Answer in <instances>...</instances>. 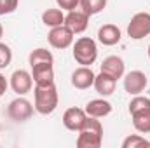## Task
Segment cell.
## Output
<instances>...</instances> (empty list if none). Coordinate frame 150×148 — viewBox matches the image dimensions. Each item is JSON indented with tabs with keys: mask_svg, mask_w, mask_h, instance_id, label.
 <instances>
[{
	"mask_svg": "<svg viewBox=\"0 0 150 148\" xmlns=\"http://www.w3.org/2000/svg\"><path fill=\"white\" fill-rule=\"evenodd\" d=\"M107 2L108 0H80V9L91 18L94 14H100L105 7H107Z\"/></svg>",
	"mask_w": 150,
	"mask_h": 148,
	"instance_id": "ffe728a7",
	"label": "cell"
},
{
	"mask_svg": "<svg viewBox=\"0 0 150 148\" xmlns=\"http://www.w3.org/2000/svg\"><path fill=\"white\" fill-rule=\"evenodd\" d=\"M103 143V125L96 117H89L84 124V127L79 131L77 148H100Z\"/></svg>",
	"mask_w": 150,
	"mask_h": 148,
	"instance_id": "7a4b0ae2",
	"label": "cell"
},
{
	"mask_svg": "<svg viewBox=\"0 0 150 148\" xmlns=\"http://www.w3.org/2000/svg\"><path fill=\"white\" fill-rule=\"evenodd\" d=\"M19 5V0H0V16L12 14Z\"/></svg>",
	"mask_w": 150,
	"mask_h": 148,
	"instance_id": "cb8c5ba5",
	"label": "cell"
},
{
	"mask_svg": "<svg viewBox=\"0 0 150 148\" xmlns=\"http://www.w3.org/2000/svg\"><path fill=\"white\" fill-rule=\"evenodd\" d=\"M127 35L133 40H142L150 35V12H136L129 25H127Z\"/></svg>",
	"mask_w": 150,
	"mask_h": 148,
	"instance_id": "5b68a950",
	"label": "cell"
},
{
	"mask_svg": "<svg viewBox=\"0 0 150 148\" xmlns=\"http://www.w3.org/2000/svg\"><path fill=\"white\" fill-rule=\"evenodd\" d=\"M11 89L18 96H25L33 89V77L26 70H16L11 75Z\"/></svg>",
	"mask_w": 150,
	"mask_h": 148,
	"instance_id": "ba28073f",
	"label": "cell"
},
{
	"mask_svg": "<svg viewBox=\"0 0 150 148\" xmlns=\"http://www.w3.org/2000/svg\"><path fill=\"white\" fill-rule=\"evenodd\" d=\"M54 63H38L32 66V77L35 85H45L54 82Z\"/></svg>",
	"mask_w": 150,
	"mask_h": 148,
	"instance_id": "7c38bea8",
	"label": "cell"
},
{
	"mask_svg": "<svg viewBox=\"0 0 150 148\" xmlns=\"http://www.w3.org/2000/svg\"><path fill=\"white\" fill-rule=\"evenodd\" d=\"M7 85H9V84H7V78L0 73V94H4V92L7 91Z\"/></svg>",
	"mask_w": 150,
	"mask_h": 148,
	"instance_id": "484cf974",
	"label": "cell"
},
{
	"mask_svg": "<svg viewBox=\"0 0 150 148\" xmlns=\"http://www.w3.org/2000/svg\"><path fill=\"white\" fill-rule=\"evenodd\" d=\"M0 96H2V94H0Z\"/></svg>",
	"mask_w": 150,
	"mask_h": 148,
	"instance_id": "f1b7e54d",
	"label": "cell"
},
{
	"mask_svg": "<svg viewBox=\"0 0 150 148\" xmlns=\"http://www.w3.org/2000/svg\"><path fill=\"white\" fill-rule=\"evenodd\" d=\"M58 101H59V96H58V89H56L54 82L33 87V106H35L37 113L51 115L58 108Z\"/></svg>",
	"mask_w": 150,
	"mask_h": 148,
	"instance_id": "6da1fadb",
	"label": "cell"
},
{
	"mask_svg": "<svg viewBox=\"0 0 150 148\" xmlns=\"http://www.w3.org/2000/svg\"><path fill=\"white\" fill-rule=\"evenodd\" d=\"M143 147H150V141L147 138H143L142 134H129L122 141V148H143Z\"/></svg>",
	"mask_w": 150,
	"mask_h": 148,
	"instance_id": "44dd1931",
	"label": "cell"
},
{
	"mask_svg": "<svg viewBox=\"0 0 150 148\" xmlns=\"http://www.w3.org/2000/svg\"><path fill=\"white\" fill-rule=\"evenodd\" d=\"M122 38V32L117 25H112V23H107L103 26H100L98 30V40L100 44L107 45V47H112V45H117Z\"/></svg>",
	"mask_w": 150,
	"mask_h": 148,
	"instance_id": "4fadbf2b",
	"label": "cell"
},
{
	"mask_svg": "<svg viewBox=\"0 0 150 148\" xmlns=\"http://www.w3.org/2000/svg\"><path fill=\"white\" fill-rule=\"evenodd\" d=\"M87 25H89V16L80 9V11H68V14H65V26L74 33H84L87 30Z\"/></svg>",
	"mask_w": 150,
	"mask_h": 148,
	"instance_id": "9c48e42d",
	"label": "cell"
},
{
	"mask_svg": "<svg viewBox=\"0 0 150 148\" xmlns=\"http://www.w3.org/2000/svg\"><path fill=\"white\" fill-rule=\"evenodd\" d=\"M131 115L133 120V127L140 132V134H149L150 132V108H143V110H136Z\"/></svg>",
	"mask_w": 150,
	"mask_h": 148,
	"instance_id": "e0dca14e",
	"label": "cell"
},
{
	"mask_svg": "<svg viewBox=\"0 0 150 148\" xmlns=\"http://www.w3.org/2000/svg\"><path fill=\"white\" fill-rule=\"evenodd\" d=\"M124 91L129 94V96H136V94H142L147 85H149V78L147 75L140 70H133L129 73H124Z\"/></svg>",
	"mask_w": 150,
	"mask_h": 148,
	"instance_id": "8992f818",
	"label": "cell"
},
{
	"mask_svg": "<svg viewBox=\"0 0 150 148\" xmlns=\"http://www.w3.org/2000/svg\"><path fill=\"white\" fill-rule=\"evenodd\" d=\"M33 110H35V106H33L26 98L18 96L16 99H12V101L9 103V106H7V115H9L11 120H14V122H18V124H23V122H26V120L32 118Z\"/></svg>",
	"mask_w": 150,
	"mask_h": 148,
	"instance_id": "277c9868",
	"label": "cell"
},
{
	"mask_svg": "<svg viewBox=\"0 0 150 148\" xmlns=\"http://www.w3.org/2000/svg\"><path fill=\"white\" fill-rule=\"evenodd\" d=\"M147 54H149V59H150V45H149V49H147Z\"/></svg>",
	"mask_w": 150,
	"mask_h": 148,
	"instance_id": "83f0119b",
	"label": "cell"
},
{
	"mask_svg": "<svg viewBox=\"0 0 150 148\" xmlns=\"http://www.w3.org/2000/svg\"><path fill=\"white\" fill-rule=\"evenodd\" d=\"M86 120H87L86 110L77 108V106H72V108H68V110L63 113V125L68 131H72V132H79L84 127Z\"/></svg>",
	"mask_w": 150,
	"mask_h": 148,
	"instance_id": "30bf717a",
	"label": "cell"
},
{
	"mask_svg": "<svg viewBox=\"0 0 150 148\" xmlns=\"http://www.w3.org/2000/svg\"><path fill=\"white\" fill-rule=\"evenodd\" d=\"M74 37L75 35L65 26V25L56 26V28H51L49 33H47V40H49L51 47L59 49V51L68 49L70 45H74Z\"/></svg>",
	"mask_w": 150,
	"mask_h": 148,
	"instance_id": "52a82bcc",
	"label": "cell"
},
{
	"mask_svg": "<svg viewBox=\"0 0 150 148\" xmlns=\"http://www.w3.org/2000/svg\"><path fill=\"white\" fill-rule=\"evenodd\" d=\"M2 37H4V26H2V23H0V40H2Z\"/></svg>",
	"mask_w": 150,
	"mask_h": 148,
	"instance_id": "4316f807",
	"label": "cell"
},
{
	"mask_svg": "<svg viewBox=\"0 0 150 148\" xmlns=\"http://www.w3.org/2000/svg\"><path fill=\"white\" fill-rule=\"evenodd\" d=\"M38 63H54L52 52L47 51L45 47H37V49H33V51L30 52V56H28V65H30V68H32V66H35Z\"/></svg>",
	"mask_w": 150,
	"mask_h": 148,
	"instance_id": "d6986e66",
	"label": "cell"
},
{
	"mask_svg": "<svg viewBox=\"0 0 150 148\" xmlns=\"http://www.w3.org/2000/svg\"><path fill=\"white\" fill-rule=\"evenodd\" d=\"M94 77L96 75L91 70V66H79L72 72V85L79 91H86V89L93 87Z\"/></svg>",
	"mask_w": 150,
	"mask_h": 148,
	"instance_id": "8fae6325",
	"label": "cell"
},
{
	"mask_svg": "<svg viewBox=\"0 0 150 148\" xmlns=\"http://www.w3.org/2000/svg\"><path fill=\"white\" fill-rule=\"evenodd\" d=\"M42 23L49 28H56L65 25V14L61 9H47L42 12Z\"/></svg>",
	"mask_w": 150,
	"mask_h": 148,
	"instance_id": "ac0fdd59",
	"label": "cell"
},
{
	"mask_svg": "<svg viewBox=\"0 0 150 148\" xmlns=\"http://www.w3.org/2000/svg\"><path fill=\"white\" fill-rule=\"evenodd\" d=\"M11 61H12V51H11V47L7 44L0 42V70L7 68L11 65Z\"/></svg>",
	"mask_w": 150,
	"mask_h": 148,
	"instance_id": "603a6c76",
	"label": "cell"
},
{
	"mask_svg": "<svg viewBox=\"0 0 150 148\" xmlns=\"http://www.w3.org/2000/svg\"><path fill=\"white\" fill-rule=\"evenodd\" d=\"M101 72L112 75L113 78H122L126 73V65H124V59L120 56H108L103 59L101 63Z\"/></svg>",
	"mask_w": 150,
	"mask_h": 148,
	"instance_id": "9a60e30c",
	"label": "cell"
},
{
	"mask_svg": "<svg viewBox=\"0 0 150 148\" xmlns=\"http://www.w3.org/2000/svg\"><path fill=\"white\" fill-rule=\"evenodd\" d=\"M143 108H150V98L142 96V94L133 96V99L129 101V113H133L136 110H143Z\"/></svg>",
	"mask_w": 150,
	"mask_h": 148,
	"instance_id": "7402d4cb",
	"label": "cell"
},
{
	"mask_svg": "<svg viewBox=\"0 0 150 148\" xmlns=\"http://www.w3.org/2000/svg\"><path fill=\"white\" fill-rule=\"evenodd\" d=\"M72 54H74V59L80 66H91L98 59V45L93 38L80 37L75 40Z\"/></svg>",
	"mask_w": 150,
	"mask_h": 148,
	"instance_id": "3957f363",
	"label": "cell"
},
{
	"mask_svg": "<svg viewBox=\"0 0 150 148\" xmlns=\"http://www.w3.org/2000/svg\"><path fill=\"white\" fill-rule=\"evenodd\" d=\"M93 87L96 89V92L103 98L107 96H112L115 92V87H117V78H113L112 75L105 73V72H100V75L94 77V84Z\"/></svg>",
	"mask_w": 150,
	"mask_h": 148,
	"instance_id": "5bb4252c",
	"label": "cell"
},
{
	"mask_svg": "<svg viewBox=\"0 0 150 148\" xmlns=\"http://www.w3.org/2000/svg\"><path fill=\"white\" fill-rule=\"evenodd\" d=\"M56 4H58V7L61 9V11H75V9H79V5H80V0H56Z\"/></svg>",
	"mask_w": 150,
	"mask_h": 148,
	"instance_id": "d4e9b609",
	"label": "cell"
},
{
	"mask_svg": "<svg viewBox=\"0 0 150 148\" xmlns=\"http://www.w3.org/2000/svg\"><path fill=\"white\" fill-rule=\"evenodd\" d=\"M84 110H86V113H87L89 117L103 118V117H107V115L112 113V103L107 101V99L101 96V98H98V99H91V101L86 105Z\"/></svg>",
	"mask_w": 150,
	"mask_h": 148,
	"instance_id": "2e32d148",
	"label": "cell"
}]
</instances>
